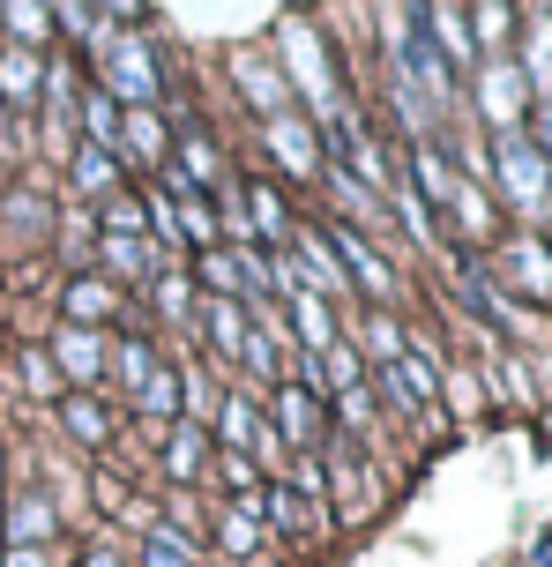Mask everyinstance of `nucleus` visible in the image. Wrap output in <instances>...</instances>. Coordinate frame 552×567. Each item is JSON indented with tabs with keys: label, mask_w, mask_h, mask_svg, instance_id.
<instances>
[{
	"label": "nucleus",
	"mask_w": 552,
	"mask_h": 567,
	"mask_svg": "<svg viewBox=\"0 0 552 567\" xmlns=\"http://www.w3.org/2000/svg\"><path fill=\"white\" fill-rule=\"evenodd\" d=\"M277 45H284V83L291 90H306V105H314L321 127H336V83H329V53H321V30L314 23H299V16H284L277 23Z\"/></svg>",
	"instance_id": "1"
},
{
	"label": "nucleus",
	"mask_w": 552,
	"mask_h": 567,
	"mask_svg": "<svg viewBox=\"0 0 552 567\" xmlns=\"http://www.w3.org/2000/svg\"><path fill=\"white\" fill-rule=\"evenodd\" d=\"M90 53L105 68V90H113V105H149L157 97V68H149V45L143 38H119V30H90Z\"/></svg>",
	"instance_id": "2"
},
{
	"label": "nucleus",
	"mask_w": 552,
	"mask_h": 567,
	"mask_svg": "<svg viewBox=\"0 0 552 567\" xmlns=\"http://www.w3.org/2000/svg\"><path fill=\"white\" fill-rule=\"evenodd\" d=\"M493 157H500V187H508V202H515V209H545V195H552V165H545V150H538L523 127H500Z\"/></svg>",
	"instance_id": "3"
},
{
	"label": "nucleus",
	"mask_w": 552,
	"mask_h": 567,
	"mask_svg": "<svg viewBox=\"0 0 552 567\" xmlns=\"http://www.w3.org/2000/svg\"><path fill=\"white\" fill-rule=\"evenodd\" d=\"M262 142L277 150V165H284L291 179H321V165H329V157H321V135H314V127H306L299 113L262 120Z\"/></svg>",
	"instance_id": "4"
},
{
	"label": "nucleus",
	"mask_w": 552,
	"mask_h": 567,
	"mask_svg": "<svg viewBox=\"0 0 552 567\" xmlns=\"http://www.w3.org/2000/svg\"><path fill=\"white\" fill-rule=\"evenodd\" d=\"M232 83H239V97H254V105H262V120H284L291 113V83H284V75H269V60L232 53Z\"/></svg>",
	"instance_id": "5"
},
{
	"label": "nucleus",
	"mask_w": 552,
	"mask_h": 567,
	"mask_svg": "<svg viewBox=\"0 0 552 567\" xmlns=\"http://www.w3.org/2000/svg\"><path fill=\"white\" fill-rule=\"evenodd\" d=\"M329 255H336V269H344L351 284H366L374 299H396V277H388V261H381L374 247L358 239V231H336V247H329Z\"/></svg>",
	"instance_id": "6"
},
{
	"label": "nucleus",
	"mask_w": 552,
	"mask_h": 567,
	"mask_svg": "<svg viewBox=\"0 0 552 567\" xmlns=\"http://www.w3.org/2000/svg\"><path fill=\"white\" fill-rule=\"evenodd\" d=\"M38 90H45V60L30 45H15V38H0V105H23Z\"/></svg>",
	"instance_id": "7"
},
{
	"label": "nucleus",
	"mask_w": 552,
	"mask_h": 567,
	"mask_svg": "<svg viewBox=\"0 0 552 567\" xmlns=\"http://www.w3.org/2000/svg\"><path fill=\"white\" fill-rule=\"evenodd\" d=\"M53 367L67 373V381H97V373H105V351H97V337H90V329H60Z\"/></svg>",
	"instance_id": "8"
},
{
	"label": "nucleus",
	"mask_w": 552,
	"mask_h": 567,
	"mask_svg": "<svg viewBox=\"0 0 552 567\" xmlns=\"http://www.w3.org/2000/svg\"><path fill=\"white\" fill-rule=\"evenodd\" d=\"M418 23H434V38H440V53L456 60V68H470V60H478V45H470V30H464V16H456V0H434V8H418Z\"/></svg>",
	"instance_id": "9"
},
{
	"label": "nucleus",
	"mask_w": 552,
	"mask_h": 567,
	"mask_svg": "<svg viewBox=\"0 0 552 567\" xmlns=\"http://www.w3.org/2000/svg\"><path fill=\"white\" fill-rule=\"evenodd\" d=\"M291 329H299V343H306V351H329V343H336V321H329V299H321V291H299V299H291Z\"/></svg>",
	"instance_id": "10"
},
{
	"label": "nucleus",
	"mask_w": 552,
	"mask_h": 567,
	"mask_svg": "<svg viewBox=\"0 0 552 567\" xmlns=\"http://www.w3.org/2000/svg\"><path fill=\"white\" fill-rule=\"evenodd\" d=\"M217 425H225V441H232V449H277V441H269V419H262L247 396H225Z\"/></svg>",
	"instance_id": "11"
},
{
	"label": "nucleus",
	"mask_w": 552,
	"mask_h": 567,
	"mask_svg": "<svg viewBox=\"0 0 552 567\" xmlns=\"http://www.w3.org/2000/svg\"><path fill=\"white\" fill-rule=\"evenodd\" d=\"M410 172H418V187H426L434 202H448V209H456V195H464V179H456V165L440 157L434 142H418V150H410Z\"/></svg>",
	"instance_id": "12"
},
{
	"label": "nucleus",
	"mask_w": 552,
	"mask_h": 567,
	"mask_svg": "<svg viewBox=\"0 0 552 567\" xmlns=\"http://www.w3.org/2000/svg\"><path fill=\"white\" fill-rule=\"evenodd\" d=\"M277 425H284V441H299V449H306V441H314V433H321V403L306 396L299 381H291L284 396H277Z\"/></svg>",
	"instance_id": "13"
},
{
	"label": "nucleus",
	"mask_w": 552,
	"mask_h": 567,
	"mask_svg": "<svg viewBox=\"0 0 552 567\" xmlns=\"http://www.w3.org/2000/svg\"><path fill=\"white\" fill-rule=\"evenodd\" d=\"M113 307H119V291H113V284H97V277H75V284H67V313H75V329L105 321Z\"/></svg>",
	"instance_id": "14"
},
{
	"label": "nucleus",
	"mask_w": 552,
	"mask_h": 567,
	"mask_svg": "<svg viewBox=\"0 0 552 567\" xmlns=\"http://www.w3.org/2000/svg\"><path fill=\"white\" fill-rule=\"evenodd\" d=\"M173 179H179V172H173ZM173 195H179V209H173V217H179V239H195V247H217V217L202 209V195H195V187H173Z\"/></svg>",
	"instance_id": "15"
},
{
	"label": "nucleus",
	"mask_w": 552,
	"mask_h": 567,
	"mask_svg": "<svg viewBox=\"0 0 552 567\" xmlns=\"http://www.w3.org/2000/svg\"><path fill=\"white\" fill-rule=\"evenodd\" d=\"M247 329H254V321H247V307H239V299H209V337H217V351H232V359H239Z\"/></svg>",
	"instance_id": "16"
},
{
	"label": "nucleus",
	"mask_w": 552,
	"mask_h": 567,
	"mask_svg": "<svg viewBox=\"0 0 552 567\" xmlns=\"http://www.w3.org/2000/svg\"><path fill=\"white\" fill-rule=\"evenodd\" d=\"M45 530H53V508H45L38 493H23V501L8 508V545H38Z\"/></svg>",
	"instance_id": "17"
},
{
	"label": "nucleus",
	"mask_w": 552,
	"mask_h": 567,
	"mask_svg": "<svg viewBox=\"0 0 552 567\" xmlns=\"http://www.w3.org/2000/svg\"><path fill=\"white\" fill-rule=\"evenodd\" d=\"M165 471H173L179 485H187L195 471H202V425H195V419H187V425L173 433V441H165Z\"/></svg>",
	"instance_id": "18"
},
{
	"label": "nucleus",
	"mask_w": 552,
	"mask_h": 567,
	"mask_svg": "<svg viewBox=\"0 0 552 567\" xmlns=\"http://www.w3.org/2000/svg\"><path fill=\"white\" fill-rule=\"evenodd\" d=\"M486 105H493L500 127H515V105H523V75H515V68H486Z\"/></svg>",
	"instance_id": "19"
},
{
	"label": "nucleus",
	"mask_w": 552,
	"mask_h": 567,
	"mask_svg": "<svg viewBox=\"0 0 552 567\" xmlns=\"http://www.w3.org/2000/svg\"><path fill=\"white\" fill-rule=\"evenodd\" d=\"M239 367L254 373V381H284V359H277L269 329H247V343H239Z\"/></svg>",
	"instance_id": "20"
},
{
	"label": "nucleus",
	"mask_w": 552,
	"mask_h": 567,
	"mask_svg": "<svg viewBox=\"0 0 552 567\" xmlns=\"http://www.w3.org/2000/svg\"><path fill=\"white\" fill-rule=\"evenodd\" d=\"M314 373L336 389V396H344V389H358V351H351V343H329V351L314 359Z\"/></svg>",
	"instance_id": "21"
},
{
	"label": "nucleus",
	"mask_w": 552,
	"mask_h": 567,
	"mask_svg": "<svg viewBox=\"0 0 552 567\" xmlns=\"http://www.w3.org/2000/svg\"><path fill=\"white\" fill-rule=\"evenodd\" d=\"M83 120H90V135H97V150H105V157H119V105H113V97H90Z\"/></svg>",
	"instance_id": "22"
},
{
	"label": "nucleus",
	"mask_w": 552,
	"mask_h": 567,
	"mask_svg": "<svg viewBox=\"0 0 552 567\" xmlns=\"http://www.w3.org/2000/svg\"><path fill=\"white\" fill-rule=\"evenodd\" d=\"M247 217H254V239H291V217L269 187H254V209H247Z\"/></svg>",
	"instance_id": "23"
},
{
	"label": "nucleus",
	"mask_w": 552,
	"mask_h": 567,
	"mask_svg": "<svg viewBox=\"0 0 552 567\" xmlns=\"http://www.w3.org/2000/svg\"><path fill=\"white\" fill-rule=\"evenodd\" d=\"M113 373L127 381V389H143L149 373H157V359H149V343H135V337H127V343L113 351Z\"/></svg>",
	"instance_id": "24"
},
{
	"label": "nucleus",
	"mask_w": 552,
	"mask_h": 567,
	"mask_svg": "<svg viewBox=\"0 0 552 567\" xmlns=\"http://www.w3.org/2000/svg\"><path fill=\"white\" fill-rule=\"evenodd\" d=\"M336 485H344V515H366V508H374V471L336 463Z\"/></svg>",
	"instance_id": "25"
},
{
	"label": "nucleus",
	"mask_w": 552,
	"mask_h": 567,
	"mask_svg": "<svg viewBox=\"0 0 552 567\" xmlns=\"http://www.w3.org/2000/svg\"><path fill=\"white\" fill-rule=\"evenodd\" d=\"M97 255H105V269H113V277H143V239H97Z\"/></svg>",
	"instance_id": "26"
},
{
	"label": "nucleus",
	"mask_w": 552,
	"mask_h": 567,
	"mask_svg": "<svg viewBox=\"0 0 552 567\" xmlns=\"http://www.w3.org/2000/svg\"><path fill=\"white\" fill-rule=\"evenodd\" d=\"M67 433L97 449V441H105V411H97V403H90V396H67Z\"/></svg>",
	"instance_id": "27"
},
{
	"label": "nucleus",
	"mask_w": 552,
	"mask_h": 567,
	"mask_svg": "<svg viewBox=\"0 0 552 567\" xmlns=\"http://www.w3.org/2000/svg\"><path fill=\"white\" fill-rule=\"evenodd\" d=\"M254 545H262V515L232 508V515H225V553H254Z\"/></svg>",
	"instance_id": "28"
},
{
	"label": "nucleus",
	"mask_w": 552,
	"mask_h": 567,
	"mask_svg": "<svg viewBox=\"0 0 552 567\" xmlns=\"http://www.w3.org/2000/svg\"><path fill=\"white\" fill-rule=\"evenodd\" d=\"M217 478H225V485H232V493H239V501L254 508V493H262V471H254L247 455H225V463H217Z\"/></svg>",
	"instance_id": "29"
},
{
	"label": "nucleus",
	"mask_w": 552,
	"mask_h": 567,
	"mask_svg": "<svg viewBox=\"0 0 552 567\" xmlns=\"http://www.w3.org/2000/svg\"><path fill=\"white\" fill-rule=\"evenodd\" d=\"M75 179H83L90 195H105V187H113V157H105V150H75Z\"/></svg>",
	"instance_id": "30"
},
{
	"label": "nucleus",
	"mask_w": 552,
	"mask_h": 567,
	"mask_svg": "<svg viewBox=\"0 0 552 567\" xmlns=\"http://www.w3.org/2000/svg\"><path fill=\"white\" fill-rule=\"evenodd\" d=\"M508 261L523 269V284H530V291H545V284H552V261L538 255V239H515V255H508Z\"/></svg>",
	"instance_id": "31"
},
{
	"label": "nucleus",
	"mask_w": 552,
	"mask_h": 567,
	"mask_svg": "<svg viewBox=\"0 0 552 567\" xmlns=\"http://www.w3.org/2000/svg\"><path fill=\"white\" fill-rule=\"evenodd\" d=\"M135 231H143V202H105V239H135Z\"/></svg>",
	"instance_id": "32"
},
{
	"label": "nucleus",
	"mask_w": 552,
	"mask_h": 567,
	"mask_svg": "<svg viewBox=\"0 0 552 567\" xmlns=\"http://www.w3.org/2000/svg\"><path fill=\"white\" fill-rule=\"evenodd\" d=\"M269 515H277V530H306V508H299V493H291V485L269 493Z\"/></svg>",
	"instance_id": "33"
},
{
	"label": "nucleus",
	"mask_w": 552,
	"mask_h": 567,
	"mask_svg": "<svg viewBox=\"0 0 552 567\" xmlns=\"http://www.w3.org/2000/svg\"><path fill=\"white\" fill-rule=\"evenodd\" d=\"M149 567H187V545H179V530H149Z\"/></svg>",
	"instance_id": "34"
},
{
	"label": "nucleus",
	"mask_w": 552,
	"mask_h": 567,
	"mask_svg": "<svg viewBox=\"0 0 552 567\" xmlns=\"http://www.w3.org/2000/svg\"><path fill=\"white\" fill-rule=\"evenodd\" d=\"M366 343H374L381 367H396V359H404V337H396V321H374V329H366Z\"/></svg>",
	"instance_id": "35"
},
{
	"label": "nucleus",
	"mask_w": 552,
	"mask_h": 567,
	"mask_svg": "<svg viewBox=\"0 0 552 567\" xmlns=\"http://www.w3.org/2000/svg\"><path fill=\"white\" fill-rule=\"evenodd\" d=\"M143 403H149V411H173V403H179V373H149Z\"/></svg>",
	"instance_id": "36"
},
{
	"label": "nucleus",
	"mask_w": 552,
	"mask_h": 567,
	"mask_svg": "<svg viewBox=\"0 0 552 567\" xmlns=\"http://www.w3.org/2000/svg\"><path fill=\"white\" fill-rule=\"evenodd\" d=\"M23 381L38 389V396H53V389H60V373H53V359H45V351H30V359H23Z\"/></svg>",
	"instance_id": "37"
},
{
	"label": "nucleus",
	"mask_w": 552,
	"mask_h": 567,
	"mask_svg": "<svg viewBox=\"0 0 552 567\" xmlns=\"http://www.w3.org/2000/svg\"><path fill=\"white\" fill-rule=\"evenodd\" d=\"M225 231H232L239 247H254V217H247V202H239V195H225Z\"/></svg>",
	"instance_id": "38"
},
{
	"label": "nucleus",
	"mask_w": 552,
	"mask_h": 567,
	"mask_svg": "<svg viewBox=\"0 0 552 567\" xmlns=\"http://www.w3.org/2000/svg\"><path fill=\"white\" fill-rule=\"evenodd\" d=\"M336 419H344V425H374V403H366V389H344V396H336Z\"/></svg>",
	"instance_id": "39"
},
{
	"label": "nucleus",
	"mask_w": 552,
	"mask_h": 567,
	"mask_svg": "<svg viewBox=\"0 0 552 567\" xmlns=\"http://www.w3.org/2000/svg\"><path fill=\"white\" fill-rule=\"evenodd\" d=\"M157 313H187V277H165V284H157Z\"/></svg>",
	"instance_id": "40"
},
{
	"label": "nucleus",
	"mask_w": 552,
	"mask_h": 567,
	"mask_svg": "<svg viewBox=\"0 0 552 567\" xmlns=\"http://www.w3.org/2000/svg\"><path fill=\"white\" fill-rule=\"evenodd\" d=\"M0 567H45V553H38V545H15V553H8Z\"/></svg>",
	"instance_id": "41"
},
{
	"label": "nucleus",
	"mask_w": 552,
	"mask_h": 567,
	"mask_svg": "<svg viewBox=\"0 0 552 567\" xmlns=\"http://www.w3.org/2000/svg\"><path fill=\"white\" fill-rule=\"evenodd\" d=\"M105 16H113V23H135V16H143V0H105Z\"/></svg>",
	"instance_id": "42"
},
{
	"label": "nucleus",
	"mask_w": 552,
	"mask_h": 567,
	"mask_svg": "<svg viewBox=\"0 0 552 567\" xmlns=\"http://www.w3.org/2000/svg\"><path fill=\"white\" fill-rule=\"evenodd\" d=\"M538 127H545V135H538V142H545V150H552V97H545V105H538Z\"/></svg>",
	"instance_id": "43"
},
{
	"label": "nucleus",
	"mask_w": 552,
	"mask_h": 567,
	"mask_svg": "<svg viewBox=\"0 0 552 567\" xmlns=\"http://www.w3.org/2000/svg\"><path fill=\"white\" fill-rule=\"evenodd\" d=\"M90 567H119V560H113V553H97V560H90Z\"/></svg>",
	"instance_id": "44"
},
{
	"label": "nucleus",
	"mask_w": 552,
	"mask_h": 567,
	"mask_svg": "<svg viewBox=\"0 0 552 567\" xmlns=\"http://www.w3.org/2000/svg\"><path fill=\"white\" fill-rule=\"evenodd\" d=\"M83 8H90V0H83Z\"/></svg>",
	"instance_id": "45"
}]
</instances>
